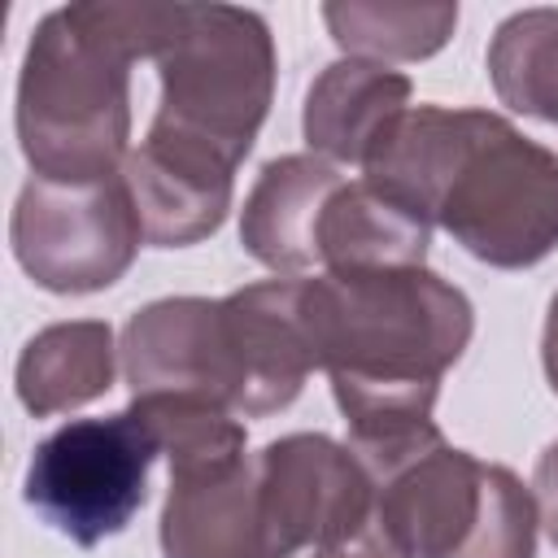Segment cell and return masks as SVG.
<instances>
[{"instance_id": "cell-19", "label": "cell", "mask_w": 558, "mask_h": 558, "mask_svg": "<svg viewBox=\"0 0 558 558\" xmlns=\"http://www.w3.org/2000/svg\"><path fill=\"white\" fill-rule=\"evenodd\" d=\"M153 436L157 453L170 458V471L209 466L244 458V423L235 410L205 401V397H131L126 405Z\"/></svg>"}, {"instance_id": "cell-12", "label": "cell", "mask_w": 558, "mask_h": 558, "mask_svg": "<svg viewBox=\"0 0 558 558\" xmlns=\"http://www.w3.org/2000/svg\"><path fill=\"white\" fill-rule=\"evenodd\" d=\"M161 554L166 558H283L248 458L170 471L161 506Z\"/></svg>"}, {"instance_id": "cell-15", "label": "cell", "mask_w": 558, "mask_h": 558, "mask_svg": "<svg viewBox=\"0 0 558 558\" xmlns=\"http://www.w3.org/2000/svg\"><path fill=\"white\" fill-rule=\"evenodd\" d=\"M427 244H432V222L410 205L384 196L366 179H344L318 218L323 275L423 266Z\"/></svg>"}, {"instance_id": "cell-21", "label": "cell", "mask_w": 558, "mask_h": 558, "mask_svg": "<svg viewBox=\"0 0 558 558\" xmlns=\"http://www.w3.org/2000/svg\"><path fill=\"white\" fill-rule=\"evenodd\" d=\"M314 558H405L375 523L366 527V532H357L353 541H344V545H327V549H314Z\"/></svg>"}, {"instance_id": "cell-16", "label": "cell", "mask_w": 558, "mask_h": 558, "mask_svg": "<svg viewBox=\"0 0 558 558\" xmlns=\"http://www.w3.org/2000/svg\"><path fill=\"white\" fill-rule=\"evenodd\" d=\"M113 331L100 318L52 323L26 340L13 384L35 418L65 414L113 388Z\"/></svg>"}, {"instance_id": "cell-17", "label": "cell", "mask_w": 558, "mask_h": 558, "mask_svg": "<svg viewBox=\"0 0 558 558\" xmlns=\"http://www.w3.org/2000/svg\"><path fill=\"white\" fill-rule=\"evenodd\" d=\"M488 78L506 109L558 126V9L510 13L488 44Z\"/></svg>"}, {"instance_id": "cell-4", "label": "cell", "mask_w": 558, "mask_h": 558, "mask_svg": "<svg viewBox=\"0 0 558 558\" xmlns=\"http://www.w3.org/2000/svg\"><path fill=\"white\" fill-rule=\"evenodd\" d=\"M536 497L445 436L375 480V527L405 558H536Z\"/></svg>"}, {"instance_id": "cell-5", "label": "cell", "mask_w": 558, "mask_h": 558, "mask_svg": "<svg viewBox=\"0 0 558 558\" xmlns=\"http://www.w3.org/2000/svg\"><path fill=\"white\" fill-rule=\"evenodd\" d=\"M161 105L148 131L201 144L240 166L270 113L275 39L262 13L240 4H183L157 52Z\"/></svg>"}, {"instance_id": "cell-9", "label": "cell", "mask_w": 558, "mask_h": 558, "mask_svg": "<svg viewBox=\"0 0 558 558\" xmlns=\"http://www.w3.org/2000/svg\"><path fill=\"white\" fill-rule=\"evenodd\" d=\"M122 375L131 397H205L235 410L240 375L222 301L166 296L135 310L122 327Z\"/></svg>"}, {"instance_id": "cell-11", "label": "cell", "mask_w": 558, "mask_h": 558, "mask_svg": "<svg viewBox=\"0 0 558 558\" xmlns=\"http://www.w3.org/2000/svg\"><path fill=\"white\" fill-rule=\"evenodd\" d=\"M222 318L235 353V414L262 418L292 405L305 375L318 366L301 318V279H266L222 296Z\"/></svg>"}, {"instance_id": "cell-3", "label": "cell", "mask_w": 558, "mask_h": 558, "mask_svg": "<svg viewBox=\"0 0 558 558\" xmlns=\"http://www.w3.org/2000/svg\"><path fill=\"white\" fill-rule=\"evenodd\" d=\"M301 318L331 392H440L475 331L466 292L427 266L301 279Z\"/></svg>"}, {"instance_id": "cell-7", "label": "cell", "mask_w": 558, "mask_h": 558, "mask_svg": "<svg viewBox=\"0 0 558 558\" xmlns=\"http://www.w3.org/2000/svg\"><path fill=\"white\" fill-rule=\"evenodd\" d=\"M17 266L57 296H83L113 288L140 244V209L122 174L61 183V179H31L17 192L13 222H9Z\"/></svg>"}, {"instance_id": "cell-1", "label": "cell", "mask_w": 558, "mask_h": 558, "mask_svg": "<svg viewBox=\"0 0 558 558\" xmlns=\"http://www.w3.org/2000/svg\"><path fill=\"white\" fill-rule=\"evenodd\" d=\"M362 170L484 266L523 270L558 248V157L501 113L410 105Z\"/></svg>"}, {"instance_id": "cell-6", "label": "cell", "mask_w": 558, "mask_h": 558, "mask_svg": "<svg viewBox=\"0 0 558 558\" xmlns=\"http://www.w3.org/2000/svg\"><path fill=\"white\" fill-rule=\"evenodd\" d=\"M157 445L148 427L122 410L105 418H70L44 436L26 462V506L78 549H92L140 514Z\"/></svg>"}, {"instance_id": "cell-20", "label": "cell", "mask_w": 558, "mask_h": 558, "mask_svg": "<svg viewBox=\"0 0 558 558\" xmlns=\"http://www.w3.org/2000/svg\"><path fill=\"white\" fill-rule=\"evenodd\" d=\"M532 488H536V510H541V523L549 532V541L558 545V440L536 458V475H532Z\"/></svg>"}, {"instance_id": "cell-13", "label": "cell", "mask_w": 558, "mask_h": 558, "mask_svg": "<svg viewBox=\"0 0 558 558\" xmlns=\"http://www.w3.org/2000/svg\"><path fill=\"white\" fill-rule=\"evenodd\" d=\"M344 174L314 153H288L262 166L240 214V244L253 262L301 275L318 266V218Z\"/></svg>"}, {"instance_id": "cell-8", "label": "cell", "mask_w": 558, "mask_h": 558, "mask_svg": "<svg viewBox=\"0 0 558 558\" xmlns=\"http://www.w3.org/2000/svg\"><path fill=\"white\" fill-rule=\"evenodd\" d=\"M257 488L283 558L296 549L344 545L375 523V484L349 445L323 432L270 440L257 458Z\"/></svg>"}, {"instance_id": "cell-14", "label": "cell", "mask_w": 558, "mask_h": 558, "mask_svg": "<svg viewBox=\"0 0 558 558\" xmlns=\"http://www.w3.org/2000/svg\"><path fill=\"white\" fill-rule=\"evenodd\" d=\"M410 109V78L384 61H331L305 92L301 131L314 157L331 166H366L388 126Z\"/></svg>"}, {"instance_id": "cell-22", "label": "cell", "mask_w": 558, "mask_h": 558, "mask_svg": "<svg viewBox=\"0 0 558 558\" xmlns=\"http://www.w3.org/2000/svg\"><path fill=\"white\" fill-rule=\"evenodd\" d=\"M541 362H545V379H549V388L558 392V292H554L549 314H545V331H541Z\"/></svg>"}, {"instance_id": "cell-2", "label": "cell", "mask_w": 558, "mask_h": 558, "mask_svg": "<svg viewBox=\"0 0 558 558\" xmlns=\"http://www.w3.org/2000/svg\"><path fill=\"white\" fill-rule=\"evenodd\" d=\"M183 4H61L39 17L17 78V144L39 179L122 174L131 65L166 48Z\"/></svg>"}, {"instance_id": "cell-18", "label": "cell", "mask_w": 558, "mask_h": 558, "mask_svg": "<svg viewBox=\"0 0 558 558\" xmlns=\"http://www.w3.org/2000/svg\"><path fill=\"white\" fill-rule=\"evenodd\" d=\"M331 39L366 61H423L440 52L458 26V4H323Z\"/></svg>"}, {"instance_id": "cell-10", "label": "cell", "mask_w": 558, "mask_h": 558, "mask_svg": "<svg viewBox=\"0 0 558 558\" xmlns=\"http://www.w3.org/2000/svg\"><path fill=\"white\" fill-rule=\"evenodd\" d=\"M122 179L140 209L144 240L153 248H187L222 227L231 209L235 166L201 144L148 131L144 144L126 157Z\"/></svg>"}]
</instances>
